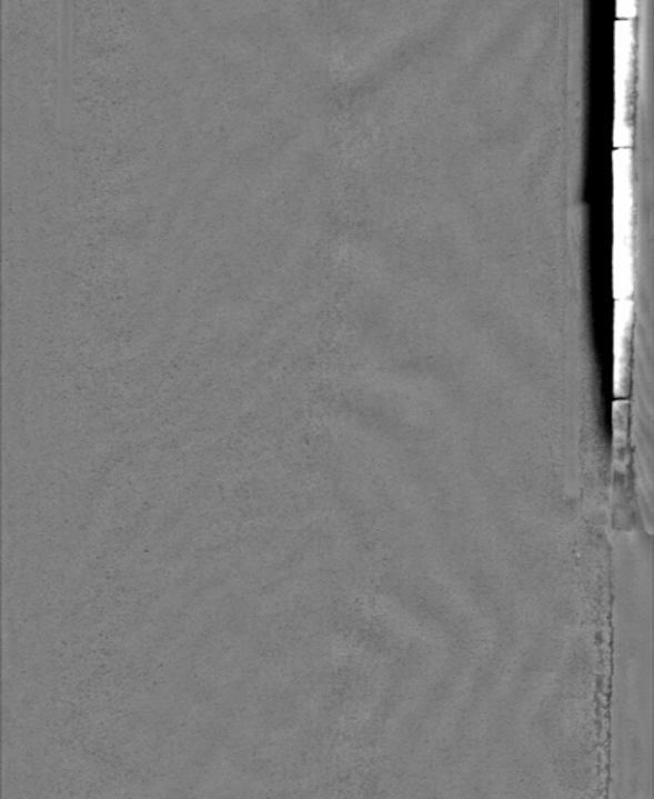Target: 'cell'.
Instances as JSON below:
<instances>
[{"instance_id":"1","label":"cell","mask_w":654,"mask_h":799,"mask_svg":"<svg viewBox=\"0 0 654 799\" xmlns=\"http://www.w3.org/2000/svg\"><path fill=\"white\" fill-rule=\"evenodd\" d=\"M614 246L613 268L634 266L633 250V150H614Z\"/></svg>"},{"instance_id":"2","label":"cell","mask_w":654,"mask_h":799,"mask_svg":"<svg viewBox=\"0 0 654 799\" xmlns=\"http://www.w3.org/2000/svg\"><path fill=\"white\" fill-rule=\"evenodd\" d=\"M634 21L615 22V114L614 144L617 149L631 148L633 129L628 122V84L633 66Z\"/></svg>"},{"instance_id":"3","label":"cell","mask_w":654,"mask_h":799,"mask_svg":"<svg viewBox=\"0 0 654 799\" xmlns=\"http://www.w3.org/2000/svg\"><path fill=\"white\" fill-rule=\"evenodd\" d=\"M633 299L615 300L614 351L615 384H617V389L621 388V383L625 380L626 341H628V331L631 320H633Z\"/></svg>"},{"instance_id":"4","label":"cell","mask_w":654,"mask_h":799,"mask_svg":"<svg viewBox=\"0 0 654 799\" xmlns=\"http://www.w3.org/2000/svg\"><path fill=\"white\" fill-rule=\"evenodd\" d=\"M637 13L636 0H618L617 14L618 19H633Z\"/></svg>"}]
</instances>
